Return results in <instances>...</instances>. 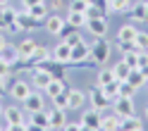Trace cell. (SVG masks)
<instances>
[{"mask_svg":"<svg viewBox=\"0 0 148 131\" xmlns=\"http://www.w3.org/2000/svg\"><path fill=\"white\" fill-rule=\"evenodd\" d=\"M91 57H93L96 64H105L110 60V41H105V36H100V38L93 41V45H91Z\"/></svg>","mask_w":148,"mask_h":131,"instance_id":"obj_1","label":"cell"},{"mask_svg":"<svg viewBox=\"0 0 148 131\" xmlns=\"http://www.w3.org/2000/svg\"><path fill=\"white\" fill-rule=\"evenodd\" d=\"M88 100H91V107L98 110V112H105L110 105H112V100H110L105 93H103V88H100V86H96L93 91L88 93Z\"/></svg>","mask_w":148,"mask_h":131,"instance_id":"obj_2","label":"cell"},{"mask_svg":"<svg viewBox=\"0 0 148 131\" xmlns=\"http://www.w3.org/2000/svg\"><path fill=\"white\" fill-rule=\"evenodd\" d=\"M112 107H115V115H119L122 119L136 115V110H134V98H122V96H117V98H112Z\"/></svg>","mask_w":148,"mask_h":131,"instance_id":"obj_3","label":"cell"},{"mask_svg":"<svg viewBox=\"0 0 148 131\" xmlns=\"http://www.w3.org/2000/svg\"><path fill=\"white\" fill-rule=\"evenodd\" d=\"M91 57V45L86 41H81L77 45H72V55H69V64H81Z\"/></svg>","mask_w":148,"mask_h":131,"instance_id":"obj_4","label":"cell"},{"mask_svg":"<svg viewBox=\"0 0 148 131\" xmlns=\"http://www.w3.org/2000/svg\"><path fill=\"white\" fill-rule=\"evenodd\" d=\"M31 93V81H22V79H12L10 81V96L12 100H24Z\"/></svg>","mask_w":148,"mask_h":131,"instance_id":"obj_5","label":"cell"},{"mask_svg":"<svg viewBox=\"0 0 148 131\" xmlns=\"http://www.w3.org/2000/svg\"><path fill=\"white\" fill-rule=\"evenodd\" d=\"M17 24H19L22 31H36L43 22H38L29 10H22V12H17Z\"/></svg>","mask_w":148,"mask_h":131,"instance_id":"obj_6","label":"cell"},{"mask_svg":"<svg viewBox=\"0 0 148 131\" xmlns=\"http://www.w3.org/2000/svg\"><path fill=\"white\" fill-rule=\"evenodd\" d=\"M86 29L93 38H100V36L108 33V17H93V19H86Z\"/></svg>","mask_w":148,"mask_h":131,"instance_id":"obj_7","label":"cell"},{"mask_svg":"<svg viewBox=\"0 0 148 131\" xmlns=\"http://www.w3.org/2000/svg\"><path fill=\"white\" fill-rule=\"evenodd\" d=\"M29 81H31V86H36L38 91H43V88L53 81V74H50V72H45L43 67H34V69H31V79H29Z\"/></svg>","mask_w":148,"mask_h":131,"instance_id":"obj_8","label":"cell"},{"mask_svg":"<svg viewBox=\"0 0 148 131\" xmlns=\"http://www.w3.org/2000/svg\"><path fill=\"white\" fill-rule=\"evenodd\" d=\"M22 105H24V110L26 112H29V115H31V112H38V110H45V98L41 96V93H29V96H26L24 100H22Z\"/></svg>","mask_w":148,"mask_h":131,"instance_id":"obj_9","label":"cell"},{"mask_svg":"<svg viewBox=\"0 0 148 131\" xmlns=\"http://www.w3.org/2000/svg\"><path fill=\"white\" fill-rule=\"evenodd\" d=\"M0 12H3V19H5V24H7V33H19V31H22L19 24H17V10H14V7L3 5V7H0Z\"/></svg>","mask_w":148,"mask_h":131,"instance_id":"obj_10","label":"cell"},{"mask_svg":"<svg viewBox=\"0 0 148 131\" xmlns=\"http://www.w3.org/2000/svg\"><path fill=\"white\" fill-rule=\"evenodd\" d=\"M64 22H67V19H64V17H60L58 12H53V14H48V17H45V19H43V26H45V31H48L50 36H58V33L62 31Z\"/></svg>","mask_w":148,"mask_h":131,"instance_id":"obj_11","label":"cell"},{"mask_svg":"<svg viewBox=\"0 0 148 131\" xmlns=\"http://www.w3.org/2000/svg\"><path fill=\"white\" fill-rule=\"evenodd\" d=\"M100 112L98 110H86L84 115H81V124H84V129H88V131H96V129H100Z\"/></svg>","mask_w":148,"mask_h":131,"instance_id":"obj_12","label":"cell"},{"mask_svg":"<svg viewBox=\"0 0 148 131\" xmlns=\"http://www.w3.org/2000/svg\"><path fill=\"white\" fill-rule=\"evenodd\" d=\"M48 119H50V129H64V124H67V110L53 107L48 112Z\"/></svg>","mask_w":148,"mask_h":131,"instance_id":"obj_13","label":"cell"},{"mask_svg":"<svg viewBox=\"0 0 148 131\" xmlns=\"http://www.w3.org/2000/svg\"><path fill=\"white\" fill-rule=\"evenodd\" d=\"M53 57V50H48V48H45V45H38V48H36L31 55H29V57H26V60H29L31 62V67H38V64L41 62H45V60H50Z\"/></svg>","mask_w":148,"mask_h":131,"instance_id":"obj_14","label":"cell"},{"mask_svg":"<svg viewBox=\"0 0 148 131\" xmlns=\"http://www.w3.org/2000/svg\"><path fill=\"white\" fill-rule=\"evenodd\" d=\"M69 55H72V45H67L64 41H60L53 48V60H58L62 64H69Z\"/></svg>","mask_w":148,"mask_h":131,"instance_id":"obj_15","label":"cell"},{"mask_svg":"<svg viewBox=\"0 0 148 131\" xmlns=\"http://www.w3.org/2000/svg\"><path fill=\"white\" fill-rule=\"evenodd\" d=\"M67 100H69V110H81L86 102V93L72 88V91H67Z\"/></svg>","mask_w":148,"mask_h":131,"instance_id":"obj_16","label":"cell"},{"mask_svg":"<svg viewBox=\"0 0 148 131\" xmlns=\"http://www.w3.org/2000/svg\"><path fill=\"white\" fill-rule=\"evenodd\" d=\"M31 126L34 129H45V131H48L50 129V119H48V112H45V110H38V112H31Z\"/></svg>","mask_w":148,"mask_h":131,"instance_id":"obj_17","label":"cell"},{"mask_svg":"<svg viewBox=\"0 0 148 131\" xmlns=\"http://www.w3.org/2000/svg\"><path fill=\"white\" fill-rule=\"evenodd\" d=\"M146 5H148V0H136V3L129 7V12H132V22L146 24Z\"/></svg>","mask_w":148,"mask_h":131,"instance_id":"obj_18","label":"cell"},{"mask_svg":"<svg viewBox=\"0 0 148 131\" xmlns=\"http://www.w3.org/2000/svg\"><path fill=\"white\" fill-rule=\"evenodd\" d=\"M119 126H122V117H119V115H105V117H100V129H103V131H117Z\"/></svg>","mask_w":148,"mask_h":131,"instance_id":"obj_19","label":"cell"},{"mask_svg":"<svg viewBox=\"0 0 148 131\" xmlns=\"http://www.w3.org/2000/svg\"><path fill=\"white\" fill-rule=\"evenodd\" d=\"M38 48V41L34 38H22L19 43H17V50H19V57H29V55Z\"/></svg>","mask_w":148,"mask_h":131,"instance_id":"obj_20","label":"cell"},{"mask_svg":"<svg viewBox=\"0 0 148 131\" xmlns=\"http://www.w3.org/2000/svg\"><path fill=\"white\" fill-rule=\"evenodd\" d=\"M0 60L10 62V64H14L17 60H22V57H19V50H17V45H12V43H7L5 48L0 50Z\"/></svg>","mask_w":148,"mask_h":131,"instance_id":"obj_21","label":"cell"},{"mask_svg":"<svg viewBox=\"0 0 148 131\" xmlns=\"http://www.w3.org/2000/svg\"><path fill=\"white\" fill-rule=\"evenodd\" d=\"M64 83H67L64 79H53V81L48 83V86L43 88V91H45V96H48V98H55V96H60V93H62L64 88H67Z\"/></svg>","mask_w":148,"mask_h":131,"instance_id":"obj_22","label":"cell"},{"mask_svg":"<svg viewBox=\"0 0 148 131\" xmlns=\"http://www.w3.org/2000/svg\"><path fill=\"white\" fill-rule=\"evenodd\" d=\"M136 33H138V29H136L134 24H124L122 29L117 31V41H134Z\"/></svg>","mask_w":148,"mask_h":131,"instance_id":"obj_23","label":"cell"},{"mask_svg":"<svg viewBox=\"0 0 148 131\" xmlns=\"http://www.w3.org/2000/svg\"><path fill=\"white\" fill-rule=\"evenodd\" d=\"M127 81L132 83V86H134L136 91L146 86V76H143V74H141V69H138V67H136V69H132V72H129V76H127Z\"/></svg>","mask_w":148,"mask_h":131,"instance_id":"obj_24","label":"cell"},{"mask_svg":"<svg viewBox=\"0 0 148 131\" xmlns=\"http://www.w3.org/2000/svg\"><path fill=\"white\" fill-rule=\"evenodd\" d=\"M119 129H127V131H141L143 129V121L138 119L136 115H132V117H124L122 119V126Z\"/></svg>","mask_w":148,"mask_h":131,"instance_id":"obj_25","label":"cell"},{"mask_svg":"<svg viewBox=\"0 0 148 131\" xmlns=\"http://www.w3.org/2000/svg\"><path fill=\"white\" fill-rule=\"evenodd\" d=\"M129 72H132V69H129V64H127L124 60L115 62V67H112V74H115V79H117V81H124V79L129 76Z\"/></svg>","mask_w":148,"mask_h":131,"instance_id":"obj_26","label":"cell"},{"mask_svg":"<svg viewBox=\"0 0 148 131\" xmlns=\"http://www.w3.org/2000/svg\"><path fill=\"white\" fill-rule=\"evenodd\" d=\"M129 7H132V0H108L110 12H127Z\"/></svg>","mask_w":148,"mask_h":131,"instance_id":"obj_27","label":"cell"},{"mask_svg":"<svg viewBox=\"0 0 148 131\" xmlns=\"http://www.w3.org/2000/svg\"><path fill=\"white\" fill-rule=\"evenodd\" d=\"M29 12H31V14H34V17H36L38 22H43L45 17L50 14V7L45 5V3H41V5H34V7H29Z\"/></svg>","mask_w":148,"mask_h":131,"instance_id":"obj_28","label":"cell"},{"mask_svg":"<svg viewBox=\"0 0 148 131\" xmlns=\"http://www.w3.org/2000/svg\"><path fill=\"white\" fill-rule=\"evenodd\" d=\"M64 19H67L69 24H74L77 29H79V26H86V14H84V12H72V10H69Z\"/></svg>","mask_w":148,"mask_h":131,"instance_id":"obj_29","label":"cell"},{"mask_svg":"<svg viewBox=\"0 0 148 131\" xmlns=\"http://www.w3.org/2000/svg\"><path fill=\"white\" fill-rule=\"evenodd\" d=\"M100 88H103V93H105V96H108L110 100L119 96V81H117V79H115V81H108V83H103Z\"/></svg>","mask_w":148,"mask_h":131,"instance_id":"obj_30","label":"cell"},{"mask_svg":"<svg viewBox=\"0 0 148 131\" xmlns=\"http://www.w3.org/2000/svg\"><path fill=\"white\" fill-rule=\"evenodd\" d=\"M67 91L69 88H64L60 96H55V98H50L53 100V107H62V110H69V100H67Z\"/></svg>","mask_w":148,"mask_h":131,"instance_id":"obj_31","label":"cell"},{"mask_svg":"<svg viewBox=\"0 0 148 131\" xmlns=\"http://www.w3.org/2000/svg\"><path fill=\"white\" fill-rule=\"evenodd\" d=\"M122 60L129 64V69H136V67H138V50H129V53H124Z\"/></svg>","mask_w":148,"mask_h":131,"instance_id":"obj_32","label":"cell"},{"mask_svg":"<svg viewBox=\"0 0 148 131\" xmlns=\"http://www.w3.org/2000/svg\"><path fill=\"white\" fill-rule=\"evenodd\" d=\"M134 93H136V88H134L127 79L119 81V96H122V98H134Z\"/></svg>","mask_w":148,"mask_h":131,"instance_id":"obj_33","label":"cell"},{"mask_svg":"<svg viewBox=\"0 0 148 131\" xmlns=\"http://www.w3.org/2000/svg\"><path fill=\"white\" fill-rule=\"evenodd\" d=\"M134 43H136L138 50H148V33H146V31H138L136 38H134Z\"/></svg>","mask_w":148,"mask_h":131,"instance_id":"obj_34","label":"cell"},{"mask_svg":"<svg viewBox=\"0 0 148 131\" xmlns=\"http://www.w3.org/2000/svg\"><path fill=\"white\" fill-rule=\"evenodd\" d=\"M108 81H115L112 67H110V69H100V74H98V86H103V83H108Z\"/></svg>","mask_w":148,"mask_h":131,"instance_id":"obj_35","label":"cell"},{"mask_svg":"<svg viewBox=\"0 0 148 131\" xmlns=\"http://www.w3.org/2000/svg\"><path fill=\"white\" fill-rule=\"evenodd\" d=\"M88 5H91L88 0H72V3H69V10H72V12H86Z\"/></svg>","mask_w":148,"mask_h":131,"instance_id":"obj_36","label":"cell"},{"mask_svg":"<svg viewBox=\"0 0 148 131\" xmlns=\"http://www.w3.org/2000/svg\"><path fill=\"white\" fill-rule=\"evenodd\" d=\"M81 41H84V38H81V33H79V29L74 31V33H69L67 38H64V43H67V45H77V43H81Z\"/></svg>","mask_w":148,"mask_h":131,"instance_id":"obj_37","label":"cell"},{"mask_svg":"<svg viewBox=\"0 0 148 131\" xmlns=\"http://www.w3.org/2000/svg\"><path fill=\"white\" fill-rule=\"evenodd\" d=\"M10 74H12V64L10 62H5V60H0V76H10Z\"/></svg>","mask_w":148,"mask_h":131,"instance_id":"obj_38","label":"cell"},{"mask_svg":"<svg viewBox=\"0 0 148 131\" xmlns=\"http://www.w3.org/2000/svg\"><path fill=\"white\" fill-rule=\"evenodd\" d=\"M64 129H67V131H81V129H84V124H81V121H67Z\"/></svg>","mask_w":148,"mask_h":131,"instance_id":"obj_39","label":"cell"},{"mask_svg":"<svg viewBox=\"0 0 148 131\" xmlns=\"http://www.w3.org/2000/svg\"><path fill=\"white\" fill-rule=\"evenodd\" d=\"M41 3H45V0H22L24 10H29V7H34V5H41Z\"/></svg>","mask_w":148,"mask_h":131,"instance_id":"obj_40","label":"cell"},{"mask_svg":"<svg viewBox=\"0 0 148 131\" xmlns=\"http://www.w3.org/2000/svg\"><path fill=\"white\" fill-rule=\"evenodd\" d=\"M5 88H7V76H5V79L0 76V98H3V93H5Z\"/></svg>","mask_w":148,"mask_h":131,"instance_id":"obj_41","label":"cell"},{"mask_svg":"<svg viewBox=\"0 0 148 131\" xmlns=\"http://www.w3.org/2000/svg\"><path fill=\"white\" fill-rule=\"evenodd\" d=\"M60 5H62L60 0H53V3H48V7H50V10H60Z\"/></svg>","mask_w":148,"mask_h":131,"instance_id":"obj_42","label":"cell"},{"mask_svg":"<svg viewBox=\"0 0 148 131\" xmlns=\"http://www.w3.org/2000/svg\"><path fill=\"white\" fill-rule=\"evenodd\" d=\"M138 69H141V74H143V76H146V81H148V64H141Z\"/></svg>","mask_w":148,"mask_h":131,"instance_id":"obj_43","label":"cell"},{"mask_svg":"<svg viewBox=\"0 0 148 131\" xmlns=\"http://www.w3.org/2000/svg\"><path fill=\"white\" fill-rule=\"evenodd\" d=\"M0 31H7V24H5V19H3V12H0Z\"/></svg>","mask_w":148,"mask_h":131,"instance_id":"obj_44","label":"cell"},{"mask_svg":"<svg viewBox=\"0 0 148 131\" xmlns=\"http://www.w3.org/2000/svg\"><path fill=\"white\" fill-rule=\"evenodd\" d=\"M5 45H7V41H5V36H3V31H0V50H3Z\"/></svg>","mask_w":148,"mask_h":131,"instance_id":"obj_45","label":"cell"},{"mask_svg":"<svg viewBox=\"0 0 148 131\" xmlns=\"http://www.w3.org/2000/svg\"><path fill=\"white\" fill-rule=\"evenodd\" d=\"M7 3H10V0H0V7H3V5H7Z\"/></svg>","mask_w":148,"mask_h":131,"instance_id":"obj_46","label":"cell"},{"mask_svg":"<svg viewBox=\"0 0 148 131\" xmlns=\"http://www.w3.org/2000/svg\"><path fill=\"white\" fill-rule=\"evenodd\" d=\"M3 110H5V105H3V102H0V117H3Z\"/></svg>","mask_w":148,"mask_h":131,"instance_id":"obj_47","label":"cell"},{"mask_svg":"<svg viewBox=\"0 0 148 131\" xmlns=\"http://www.w3.org/2000/svg\"><path fill=\"white\" fill-rule=\"evenodd\" d=\"M146 22H148V5H146Z\"/></svg>","mask_w":148,"mask_h":131,"instance_id":"obj_48","label":"cell"},{"mask_svg":"<svg viewBox=\"0 0 148 131\" xmlns=\"http://www.w3.org/2000/svg\"><path fill=\"white\" fill-rule=\"evenodd\" d=\"M146 119H148V105H146Z\"/></svg>","mask_w":148,"mask_h":131,"instance_id":"obj_49","label":"cell"},{"mask_svg":"<svg viewBox=\"0 0 148 131\" xmlns=\"http://www.w3.org/2000/svg\"><path fill=\"white\" fill-rule=\"evenodd\" d=\"M146 86H148V81H146Z\"/></svg>","mask_w":148,"mask_h":131,"instance_id":"obj_50","label":"cell"}]
</instances>
